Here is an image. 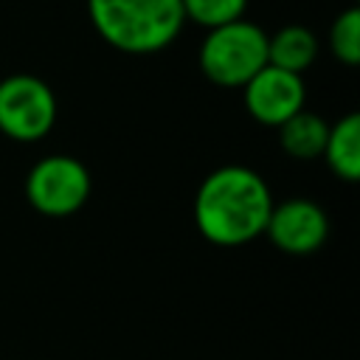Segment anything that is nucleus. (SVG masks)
<instances>
[{
	"mask_svg": "<svg viewBox=\"0 0 360 360\" xmlns=\"http://www.w3.org/2000/svg\"><path fill=\"white\" fill-rule=\"evenodd\" d=\"M267 180L239 163L219 166L200 183L194 194V225L219 248H236L264 233L273 211Z\"/></svg>",
	"mask_w": 360,
	"mask_h": 360,
	"instance_id": "1",
	"label": "nucleus"
},
{
	"mask_svg": "<svg viewBox=\"0 0 360 360\" xmlns=\"http://www.w3.org/2000/svg\"><path fill=\"white\" fill-rule=\"evenodd\" d=\"M87 14L110 48L132 56L169 48L186 25L180 0H87Z\"/></svg>",
	"mask_w": 360,
	"mask_h": 360,
	"instance_id": "2",
	"label": "nucleus"
},
{
	"mask_svg": "<svg viewBox=\"0 0 360 360\" xmlns=\"http://www.w3.org/2000/svg\"><path fill=\"white\" fill-rule=\"evenodd\" d=\"M200 70L219 87H245L267 65V31L250 20H233L205 31Z\"/></svg>",
	"mask_w": 360,
	"mask_h": 360,
	"instance_id": "3",
	"label": "nucleus"
},
{
	"mask_svg": "<svg viewBox=\"0 0 360 360\" xmlns=\"http://www.w3.org/2000/svg\"><path fill=\"white\" fill-rule=\"evenodd\" d=\"M93 191L90 169L73 155H45L25 177V197L42 217H70L84 208Z\"/></svg>",
	"mask_w": 360,
	"mask_h": 360,
	"instance_id": "4",
	"label": "nucleus"
},
{
	"mask_svg": "<svg viewBox=\"0 0 360 360\" xmlns=\"http://www.w3.org/2000/svg\"><path fill=\"white\" fill-rule=\"evenodd\" d=\"M56 124L53 90L31 73L0 79V132L20 143L42 141Z\"/></svg>",
	"mask_w": 360,
	"mask_h": 360,
	"instance_id": "5",
	"label": "nucleus"
},
{
	"mask_svg": "<svg viewBox=\"0 0 360 360\" xmlns=\"http://www.w3.org/2000/svg\"><path fill=\"white\" fill-rule=\"evenodd\" d=\"M264 236L287 256H309L323 248L329 236L326 211L307 197H290L273 202L264 225Z\"/></svg>",
	"mask_w": 360,
	"mask_h": 360,
	"instance_id": "6",
	"label": "nucleus"
},
{
	"mask_svg": "<svg viewBox=\"0 0 360 360\" xmlns=\"http://www.w3.org/2000/svg\"><path fill=\"white\" fill-rule=\"evenodd\" d=\"M245 110L253 121L264 127H281L287 118L304 110L307 101V87L298 73L264 65L245 87H242Z\"/></svg>",
	"mask_w": 360,
	"mask_h": 360,
	"instance_id": "7",
	"label": "nucleus"
},
{
	"mask_svg": "<svg viewBox=\"0 0 360 360\" xmlns=\"http://www.w3.org/2000/svg\"><path fill=\"white\" fill-rule=\"evenodd\" d=\"M329 172L346 183L360 180V115L349 112L329 127L323 155Z\"/></svg>",
	"mask_w": 360,
	"mask_h": 360,
	"instance_id": "8",
	"label": "nucleus"
},
{
	"mask_svg": "<svg viewBox=\"0 0 360 360\" xmlns=\"http://www.w3.org/2000/svg\"><path fill=\"white\" fill-rule=\"evenodd\" d=\"M318 59V37L307 25H284L276 34H267V65L304 73Z\"/></svg>",
	"mask_w": 360,
	"mask_h": 360,
	"instance_id": "9",
	"label": "nucleus"
},
{
	"mask_svg": "<svg viewBox=\"0 0 360 360\" xmlns=\"http://www.w3.org/2000/svg\"><path fill=\"white\" fill-rule=\"evenodd\" d=\"M326 135H329V124L321 115L309 112V110L295 112L292 118H287L278 127V143H281L284 155H290L295 160H315V158H321Z\"/></svg>",
	"mask_w": 360,
	"mask_h": 360,
	"instance_id": "10",
	"label": "nucleus"
},
{
	"mask_svg": "<svg viewBox=\"0 0 360 360\" xmlns=\"http://www.w3.org/2000/svg\"><path fill=\"white\" fill-rule=\"evenodd\" d=\"M329 51L338 62L354 68L360 62V8L349 6L340 11L329 28Z\"/></svg>",
	"mask_w": 360,
	"mask_h": 360,
	"instance_id": "11",
	"label": "nucleus"
},
{
	"mask_svg": "<svg viewBox=\"0 0 360 360\" xmlns=\"http://www.w3.org/2000/svg\"><path fill=\"white\" fill-rule=\"evenodd\" d=\"M180 6L183 17L202 25L205 31L242 20L248 11V0H180Z\"/></svg>",
	"mask_w": 360,
	"mask_h": 360,
	"instance_id": "12",
	"label": "nucleus"
}]
</instances>
